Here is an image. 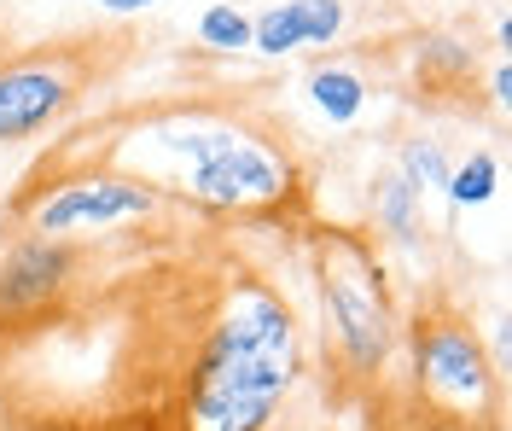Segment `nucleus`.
Segmentation results:
<instances>
[{
    "instance_id": "obj_7",
    "label": "nucleus",
    "mask_w": 512,
    "mask_h": 431,
    "mask_svg": "<svg viewBox=\"0 0 512 431\" xmlns=\"http://www.w3.org/2000/svg\"><path fill=\"white\" fill-rule=\"evenodd\" d=\"M70 274H76L70 239L24 233V239L0 245V321H24V315H41L47 303H59Z\"/></svg>"
},
{
    "instance_id": "obj_9",
    "label": "nucleus",
    "mask_w": 512,
    "mask_h": 431,
    "mask_svg": "<svg viewBox=\"0 0 512 431\" xmlns=\"http://www.w3.org/2000/svg\"><path fill=\"white\" fill-rule=\"evenodd\" d=\"M367 222L379 251H419L425 245V193H414L396 169H379L367 181Z\"/></svg>"
},
{
    "instance_id": "obj_16",
    "label": "nucleus",
    "mask_w": 512,
    "mask_h": 431,
    "mask_svg": "<svg viewBox=\"0 0 512 431\" xmlns=\"http://www.w3.org/2000/svg\"><path fill=\"white\" fill-rule=\"evenodd\" d=\"M99 12H111V18H134V12H152L158 0H94Z\"/></svg>"
},
{
    "instance_id": "obj_3",
    "label": "nucleus",
    "mask_w": 512,
    "mask_h": 431,
    "mask_svg": "<svg viewBox=\"0 0 512 431\" xmlns=\"http://www.w3.org/2000/svg\"><path fill=\"white\" fill-rule=\"evenodd\" d=\"M315 292H320V332L338 367L373 385L402 344V315L390 298L384 251L373 233L326 228L315 239Z\"/></svg>"
},
{
    "instance_id": "obj_8",
    "label": "nucleus",
    "mask_w": 512,
    "mask_h": 431,
    "mask_svg": "<svg viewBox=\"0 0 512 431\" xmlns=\"http://www.w3.org/2000/svg\"><path fill=\"white\" fill-rule=\"evenodd\" d=\"M344 30H350V0H274L251 12V53L297 59L309 47H338Z\"/></svg>"
},
{
    "instance_id": "obj_1",
    "label": "nucleus",
    "mask_w": 512,
    "mask_h": 431,
    "mask_svg": "<svg viewBox=\"0 0 512 431\" xmlns=\"http://www.w3.org/2000/svg\"><path fill=\"white\" fill-rule=\"evenodd\" d=\"M303 379V327L262 280H233L187 373V431H268Z\"/></svg>"
},
{
    "instance_id": "obj_15",
    "label": "nucleus",
    "mask_w": 512,
    "mask_h": 431,
    "mask_svg": "<svg viewBox=\"0 0 512 431\" xmlns=\"http://www.w3.org/2000/svg\"><path fill=\"white\" fill-rule=\"evenodd\" d=\"M489 105H495V111H507V105H512V65H507V53L489 65Z\"/></svg>"
},
{
    "instance_id": "obj_12",
    "label": "nucleus",
    "mask_w": 512,
    "mask_h": 431,
    "mask_svg": "<svg viewBox=\"0 0 512 431\" xmlns=\"http://www.w3.org/2000/svg\"><path fill=\"white\" fill-rule=\"evenodd\" d=\"M390 169H396L414 193H443L454 158H448V146L437 140V134H408V140L396 146V164H390Z\"/></svg>"
},
{
    "instance_id": "obj_2",
    "label": "nucleus",
    "mask_w": 512,
    "mask_h": 431,
    "mask_svg": "<svg viewBox=\"0 0 512 431\" xmlns=\"http://www.w3.org/2000/svg\"><path fill=\"white\" fill-rule=\"evenodd\" d=\"M152 164L128 169L152 187H169L187 204L210 210V216H262V210H280V204L297 193V158L291 146L274 129H256V123H239V117H169V123H152V140H146ZM146 152H123L128 158H146Z\"/></svg>"
},
{
    "instance_id": "obj_14",
    "label": "nucleus",
    "mask_w": 512,
    "mask_h": 431,
    "mask_svg": "<svg viewBox=\"0 0 512 431\" xmlns=\"http://www.w3.org/2000/svg\"><path fill=\"white\" fill-rule=\"evenodd\" d=\"M198 47H210V53H251V12L239 0H210L198 12Z\"/></svg>"
},
{
    "instance_id": "obj_10",
    "label": "nucleus",
    "mask_w": 512,
    "mask_h": 431,
    "mask_svg": "<svg viewBox=\"0 0 512 431\" xmlns=\"http://www.w3.org/2000/svg\"><path fill=\"white\" fill-rule=\"evenodd\" d=\"M303 100L326 129H355L367 117V105H373V82L350 59H315L309 76H303Z\"/></svg>"
},
{
    "instance_id": "obj_11",
    "label": "nucleus",
    "mask_w": 512,
    "mask_h": 431,
    "mask_svg": "<svg viewBox=\"0 0 512 431\" xmlns=\"http://www.w3.org/2000/svg\"><path fill=\"white\" fill-rule=\"evenodd\" d=\"M495 193H501V152H495V146H472L443 181L448 210H483Z\"/></svg>"
},
{
    "instance_id": "obj_4",
    "label": "nucleus",
    "mask_w": 512,
    "mask_h": 431,
    "mask_svg": "<svg viewBox=\"0 0 512 431\" xmlns=\"http://www.w3.org/2000/svg\"><path fill=\"white\" fill-rule=\"evenodd\" d=\"M408 332V379H414L419 408H431V420L460 431H495L501 426V362L489 356L483 332L466 315H414Z\"/></svg>"
},
{
    "instance_id": "obj_6",
    "label": "nucleus",
    "mask_w": 512,
    "mask_h": 431,
    "mask_svg": "<svg viewBox=\"0 0 512 431\" xmlns=\"http://www.w3.org/2000/svg\"><path fill=\"white\" fill-rule=\"evenodd\" d=\"M82 59L76 53H30L0 65V146H24L53 129L82 100Z\"/></svg>"
},
{
    "instance_id": "obj_5",
    "label": "nucleus",
    "mask_w": 512,
    "mask_h": 431,
    "mask_svg": "<svg viewBox=\"0 0 512 431\" xmlns=\"http://www.w3.org/2000/svg\"><path fill=\"white\" fill-rule=\"evenodd\" d=\"M163 210V193L152 181L128 175V169H82L47 181L30 204H24V228L41 239H88V233H111L128 222H152Z\"/></svg>"
},
{
    "instance_id": "obj_13",
    "label": "nucleus",
    "mask_w": 512,
    "mask_h": 431,
    "mask_svg": "<svg viewBox=\"0 0 512 431\" xmlns=\"http://www.w3.org/2000/svg\"><path fill=\"white\" fill-rule=\"evenodd\" d=\"M419 53V70H425V76H472V70H478V41H472V35L466 30H448V24H437V30H425L414 41Z\"/></svg>"
}]
</instances>
